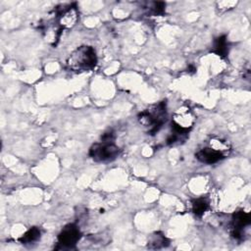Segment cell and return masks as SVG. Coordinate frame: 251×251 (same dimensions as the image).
<instances>
[{"mask_svg": "<svg viewBox=\"0 0 251 251\" xmlns=\"http://www.w3.org/2000/svg\"><path fill=\"white\" fill-rule=\"evenodd\" d=\"M195 123V115L188 106H181L173 115L172 132L167 138V144L173 145L184 141Z\"/></svg>", "mask_w": 251, "mask_h": 251, "instance_id": "1", "label": "cell"}, {"mask_svg": "<svg viewBox=\"0 0 251 251\" xmlns=\"http://www.w3.org/2000/svg\"><path fill=\"white\" fill-rule=\"evenodd\" d=\"M139 124L146 128L147 134L157 133L167 120V103L161 101L141 111L137 116Z\"/></svg>", "mask_w": 251, "mask_h": 251, "instance_id": "2", "label": "cell"}, {"mask_svg": "<svg viewBox=\"0 0 251 251\" xmlns=\"http://www.w3.org/2000/svg\"><path fill=\"white\" fill-rule=\"evenodd\" d=\"M97 64L96 51L92 46L82 45L74 50L67 58V67L75 72L92 70Z\"/></svg>", "mask_w": 251, "mask_h": 251, "instance_id": "3", "label": "cell"}, {"mask_svg": "<svg viewBox=\"0 0 251 251\" xmlns=\"http://www.w3.org/2000/svg\"><path fill=\"white\" fill-rule=\"evenodd\" d=\"M121 152V149L115 142L100 141L91 145L89 148V157L95 162H110L115 160Z\"/></svg>", "mask_w": 251, "mask_h": 251, "instance_id": "4", "label": "cell"}, {"mask_svg": "<svg viewBox=\"0 0 251 251\" xmlns=\"http://www.w3.org/2000/svg\"><path fill=\"white\" fill-rule=\"evenodd\" d=\"M81 237L79 227L75 224H68L65 226L57 237L56 250H72L75 248L76 243Z\"/></svg>", "mask_w": 251, "mask_h": 251, "instance_id": "5", "label": "cell"}, {"mask_svg": "<svg viewBox=\"0 0 251 251\" xmlns=\"http://www.w3.org/2000/svg\"><path fill=\"white\" fill-rule=\"evenodd\" d=\"M250 223H251V218L249 213L243 210L234 212L231 215V219L229 222L231 236L238 241L243 240L245 235L244 230L247 226H249Z\"/></svg>", "mask_w": 251, "mask_h": 251, "instance_id": "6", "label": "cell"}, {"mask_svg": "<svg viewBox=\"0 0 251 251\" xmlns=\"http://www.w3.org/2000/svg\"><path fill=\"white\" fill-rule=\"evenodd\" d=\"M56 11L57 23L63 29L73 27L78 21V11L74 4L63 6V8L57 9Z\"/></svg>", "mask_w": 251, "mask_h": 251, "instance_id": "7", "label": "cell"}, {"mask_svg": "<svg viewBox=\"0 0 251 251\" xmlns=\"http://www.w3.org/2000/svg\"><path fill=\"white\" fill-rule=\"evenodd\" d=\"M195 157L199 162H201L203 164L212 165V164L218 163L219 161L223 160L226 157V154L208 145V146L200 148L195 153Z\"/></svg>", "mask_w": 251, "mask_h": 251, "instance_id": "8", "label": "cell"}, {"mask_svg": "<svg viewBox=\"0 0 251 251\" xmlns=\"http://www.w3.org/2000/svg\"><path fill=\"white\" fill-rule=\"evenodd\" d=\"M170 244V240L165 236V234L161 231H155L154 233H152L149 238H148V242H147V247L149 249H162L165 248L167 246H169Z\"/></svg>", "mask_w": 251, "mask_h": 251, "instance_id": "9", "label": "cell"}, {"mask_svg": "<svg viewBox=\"0 0 251 251\" xmlns=\"http://www.w3.org/2000/svg\"><path fill=\"white\" fill-rule=\"evenodd\" d=\"M41 238V229L37 226H32L29 229H27L22 237L19 239V241L25 246L33 245Z\"/></svg>", "mask_w": 251, "mask_h": 251, "instance_id": "10", "label": "cell"}, {"mask_svg": "<svg viewBox=\"0 0 251 251\" xmlns=\"http://www.w3.org/2000/svg\"><path fill=\"white\" fill-rule=\"evenodd\" d=\"M228 41L226 38V35H220L217 38H215L212 46V52L217 54L220 57H226L228 54Z\"/></svg>", "mask_w": 251, "mask_h": 251, "instance_id": "11", "label": "cell"}, {"mask_svg": "<svg viewBox=\"0 0 251 251\" xmlns=\"http://www.w3.org/2000/svg\"><path fill=\"white\" fill-rule=\"evenodd\" d=\"M192 212L195 216L201 217L209 208V202L206 198H197L192 200Z\"/></svg>", "mask_w": 251, "mask_h": 251, "instance_id": "12", "label": "cell"}, {"mask_svg": "<svg viewBox=\"0 0 251 251\" xmlns=\"http://www.w3.org/2000/svg\"><path fill=\"white\" fill-rule=\"evenodd\" d=\"M148 11L153 16H162L166 11V3L164 2H152L149 4Z\"/></svg>", "mask_w": 251, "mask_h": 251, "instance_id": "13", "label": "cell"}, {"mask_svg": "<svg viewBox=\"0 0 251 251\" xmlns=\"http://www.w3.org/2000/svg\"><path fill=\"white\" fill-rule=\"evenodd\" d=\"M188 70H189V71H188L189 73H190V72H191V73H195V71H196V69H195V67H194L193 65H190L189 68H188Z\"/></svg>", "mask_w": 251, "mask_h": 251, "instance_id": "14", "label": "cell"}]
</instances>
